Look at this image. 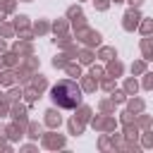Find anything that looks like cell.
Listing matches in <instances>:
<instances>
[{
    "label": "cell",
    "instance_id": "obj_1",
    "mask_svg": "<svg viewBox=\"0 0 153 153\" xmlns=\"http://www.w3.org/2000/svg\"><path fill=\"white\" fill-rule=\"evenodd\" d=\"M50 96H53V100L60 108H67V110H72V108H76L81 103V88L74 81H60V84H55L53 91H50Z\"/></svg>",
    "mask_w": 153,
    "mask_h": 153
}]
</instances>
